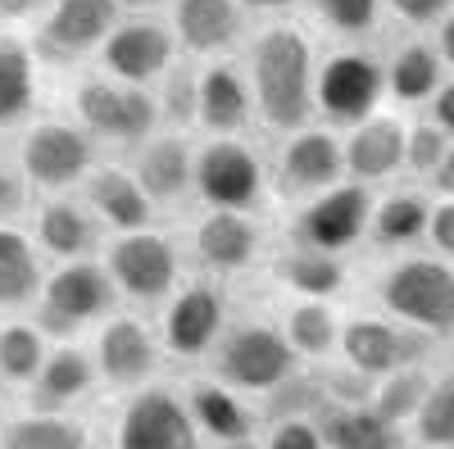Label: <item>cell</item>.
I'll list each match as a JSON object with an SVG mask.
<instances>
[{"mask_svg":"<svg viewBox=\"0 0 454 449\" xmlns=\"http://www.w3.org/2000/svg\"><path fill=\"white\" fill-rule=\"evenodd\" d=\"M318 36L300 19H263L241 50L254 91V114L269 136H286L318 123Z\"/></svg>","mask_w":454,"mask_h":449,"instance_id":"6da1fadb","label":"cell"},{"mask_svg":"<svg viewBox=\"0 0 454 449\" xmlns=\"http://www.w3.org/2000/svg\"><path fill=\"white\" fill-rule=\"evenodd\" d=\"M64 109L87 128V136L114 159H128L132 150H141L155 136L160 123V105L150 87H132L91 68L68 73V91H64Z\"/></svg>","mask_w":454,"mask_h":449,"instance_id":"7a4b0ae2","label":"cell"},{"mask_svg":"<svg viewBox=\"0 0 454 449\" xmlns=\"http://www.w3.org/2000/svg\"><path fill=\"white\" fill-rule=\"evenodd\" d=\"M372 295L387 318L432 336V341L454 336V259L427 245L409 254H391L387 268L372 282Z\"/></svg>","mask_w":454,"mask_h":449,"instance_id":"3957f363","label":"cell"},{"mask_svg":"<svg viewBox=\"0 0 454 449\" xmlns=\"http://www.w3.org/2000/svg\"><path fill=\"white\" fill-rule=\"evenodd\" d=\"M10 155H14L19 173L27 177L32 196H68V191H82L87 186V177L105 159V150L87 136V128L68 109H59V114L42 109L14 136Z\"/></svg>","mask_w":454,"mask_h":449,"instance_id":"277c9868","label":"cell"},{"mask_svg":"<svg viewBox=\"0 0 454 449\" xmlns=\"http://www.w3.org/2000/svg\"><path fill=\"white\" fill-rule=\"evenodd\" d=\"M123 305L119 286H114L105 259H68L51 264L42 295L32 305V322L42 327L51 341H78L82 331H96L105 318H114Z\"/></svg>","mask_w":454,"mask_h":449,"instance_id":"5b68a950","label":"cell"},{"mask_svg":"<svg viewBox=\"0 0 454 449\" xmlns=\"http://www.w3.org/2000/svg\"><path fill=\"white\" fill-rule=\"evenodd\" d=\"M105 268L119 286L123 305L132 309H160L164 299L186 282V250L182 236H173L168 228H141V232H119L109 236L105 250Z\"/></svg>","mask_w":454,"mask_h":449,"instance_id":"8992f818","label":"cell"},{"mask_svg":"<svg viewBox=\"0 0 454 449\" xmlns=\"http://www.w3.org/2000/svg\"><path fill=\"white\" fill-rule=\"evenodd\" d=\"M273 196L269 155L254 136H200L196 141V209L259 213Z\"/></svg>","mask_w":454,"mask_h":449,"instance_id":"52a82bcc","label":"cell"},{"mask_svg":"<svg viewBox=\"0 0 454 449\" xmlns=\"http://www.w3.org/2000/svg\"><path fill=\"white\" fill-rule=\"evenodd\" d=\"M209 363H214V377L241 395H273L305 368L300 354L291 350L286 331L278 327V318L273 322L269 318H232L218 350L209 354Z\"/></svg>","mask_w":454,"mask_h":449,"instance_id":"ba28073f","label":"cell"},{"mask_svg":"<svg viewBox=\"0 0 454 449\" xmlns=\"http://www.w3.org/2000/svg\"><path fill=\"white\" fill-rule=\"evenodd\" d=\"M182 250L192 273H205L214 282H232L269 264V232H263L259 213L237 209H196L182 232Z\"/></svg>","mask_w":454,"mask_h":449,"instance_id":"9c48e42d","label":"cell"},{"mask_svg":"<svg viewBox=\"0 0 454 449\" xmlns=\"http://www.w3.org/2000/svg\"><path fill=\"white\" fill-rule=\"evenodd\" d=\"M387 55L372 46H323L318 55V123L355 128L387 109Z\"/></svg>","mask_w":454,"mask_h":449,"instance_id":"30bf717a","label":"cell"},{"mask_svg":"<svg viewBox=\"0 0 454 449\" xmlns=\"http://www.w3.org/2000/svg\"><path fill=\"white\" fill-rule=\"evenodd\" d=\"M123 19L119 0H51V5L27 23L36 55L46 59V68L78 73L91 68L100 46L109 42L114 23Z\"/></svg>","mask_w":454,"mask_h":449,"instance_id":"8fae6325","label":"cell"},{"mask_svg":"<svg viewBox=\"0 0 454 449\" xmlns=\"http://www.w3.org/2000/svg\"><path fill=\"white\" fill-rule=\"evenodd\" d=\"M372 200L377 191L364 182H336L327 191L291 205V222H286V241L314 245L327 254H355L359 245H368V222H372Z\"/></svg>","mask_w":454,"mask_h":449,"instance_id":"7c38bea8","label":"cell"},{"mask_svg":"<svg viewBox=\"0 0 454 449\" xmlns=\"http://www.w3.org/2000/svg\"><path fill=\"white\" fill-rule=\"evenodd\" d=\"M269 168H273V196L286 209L327 191V186H336V182H346V141H340V128L309 123L300 132L278 136V150L269 155Z\"/></svg>","mask_w":454,"mask_h":449,"instance_id":"4fadbf2b","label":"cell"},{"mask_svg":"<svg viewBox=\"0 0 454 449\" xmlns=\"http://www.w3.org/2000/svg\"><path fill=\"white\" fill-rule=\"evenodd\" d=\"M227 322V295H223V282L205 277V273H192L164 305H160V341H164V354L168 359H182V363H196V359H209L223 341Z\"/></svg>","mask_w":454,"mask_h":449,"instance_id":"5bb4252c","label":"cell"},{"mask_svg":"<svg viewBox=\"0 0 454 449\" xmlns=\"http://www.w3.org/2000/svg\"><path fill=\"white\" fill-rule=\"evenodd\" d=\"M114 449H205L192 404L173 386H141L114 418Z\"/></svg>","mask_w":454,"mask_h":449,"instance_id":"9a60e30c","label":"cell"},{"mask_svg":"<svg viewBox=\"0 0 454 449\" xmlns=\"http://www.w3.org/2000/svg\"><path fill=\"white\" fill-rule=\"evenodd\" d=\"M177 59H182V46L173 36L168 14H123L119 23H114L109 42L100 46L96 68L109 73V78H119V82L155 91L160 78Z\"/></svg>","mask_w":454,"mask_h":449,"instance_id":"2e32d148","label":"cell"},{"mask_svg":"<svg viewBox=\"0 0 454 449\" xmlns=\"http://www.w3.org/2000/svg\"><path fill=\"white\" fill-rule=\"evenodd\" d=\"M91 354H96V368H100V382L132 395V391L155 382L160 359H164V341H160V327H150L141 314L119 309L114 318H105L96 327Z\"/></svg>","mask_w":454,"mask_h":449,"instance_id":"e0dca14e","label":"cell"},{"mask_svg":"<svg viewBox=\"0 0 454 449\" xmlns=\"http://www.w3.org/2000/svg\"><path fill=\"white\" fill-rule=\"evenodd\" d=\"M427 350H432V336L387 318L382 309L355 314V318H346V327H340V359H346L355 372H364V377H372V382H382L395 368L427 363Z\"/></svg>","mask_w":454,"mask_h":449,"instance_id":"ac0fdd59","label":"cell"},{"mask_svg":"<svg viewBox=\"0 0 454 449\" xmlns=\"http://www.w3.org/2000/svg\"><path fill=\"white\" fill-rule=\"evenodd\" d=\"M168 23L186 59H227L250 42V14L241 0H168Z\"/></svg>","mask_w":454,"mask_h":449,"instance_id":"d6986e66","label":"cell"},{"mask_svg":"<svg viewBox=\"0 0 454 449\" xmlns=\"http://www.w3.org/2000/svg\"><path fill=\"white\" fill-rule=\"evenodd\" d=\"M27 232L36 250L46 254V264H68V259H96L109 241L105 222L91 213L82 191L68 196H36L27 213Z\"/></svg>","mask_w":454,"mask_h":449,"instance_id":"ffe728a7","label":"cell"},{"mask_svg":"<svg viewBox=\"0 0 454 449\" xmlns=\"http://www.w3.org/2000/svg\"><path fill=\"white\" fill-rule=\"evenodd\" d=\"M46 59L36 55L32 32L19 23H0V136H19L42 114Z\"/></svg>","mask_w":454,"mask_h":449,"instance_id":"44dd1931","label":"cell"},{"mask_svg":"<svg viewBox=\"0 0 454 449\" xmlns=\"http://www.w3.org/2000/svg\"><path fill=\"white\" fill-rule=\"evenodd\" d=\"M196 132H168L160 128L141 150H132L128 164L137 168L145 196L155 209H196Z\"/></svg>","mask_w":454,"mask_h":449,"instance_id":"7402d4cb","label":"cell"},{"mask_svg":"<svg viewBox=\"0 0 454 449\" xmlns=\"http://www.w3.org/2000/svg\"><path fill=\"white\" fill-rule=\"evenodd\" d=\"M346 141V177L364 182L372 191L404 177V150H409V114L400 109H377L372 119L340 132Z\"/></svg>","mask_w":454,"mask_h":449,"instance_id":"603a6c76","label":"cell"},{"mask_svg":"<svg viewBox=\"0 0 454 449\" xmlns=\"http://www.w3.org/2000/svg\"><path fill=\"white\" fill-rule=\"evenodd\" d=\"M254 128H259V114H254V91H250L241 55L200 64L196 136H250Z\"/></svg>","mask_w":454,"mask_h":449,"instance_id":"cb8c5ba5","label":"cell"},{"mask_svg":"<svg viewBox=\"0 0 454 449\" xmlns=\"http://www.w3.org/2000/svg\"><path fill=\"white\" fill-rule=\"evenodd\" d=\"M82 200H87L91 213L105 222L109 236L141 232V228H155V222H160V209H155V200L145 196L137 168H132L128 159H114V155H105V159L96 164V173H91L87 186H82Z\"/></svg>","mask_w":454,"mask_h":449,"instance_id":"d4e9b609","label":"cell"},{"mask_svg":"<svg viewBox=\"0 0 454 449\" xmlns=\"http://www.w3.org/2000/svg\"><path fill=\"white\" fill-rule=\"evenodd\" d=\"M432 205L436 196L423 182H391L372 200V222H368V245L382 254H409L427 245L432 228Z\"/></svg>","mask_w":454,"mask_h":449,"instance_id":"484cf974","label":"cell"},{"mask_svg":"<svg viewBox=\"0 0 454 449\" xmlns=\"http://www.w3.org/2000/svg\"><path fill=\"white\" fill-rule=\"evenodd\" d=\"M269 282L282 295H300V299H340L355 277L350 254H327L314 245H300V241H282L273 245L269 264H263Z\"/></svg>","mask_w":454,"mask_h":449,"instance_id":"4316f807","label":"cell"},{"mask_svg":"<svg viewBox=\"0 0 454 449\" xmlns=\"http://www.w3.org/2000/svg\"><path fill=\"white\" fill-rule=\"evenodd\" d=\"M450 68L432 42V32H404L387 50V96L400 114H423L432 96L445 87Z\"/></svg>","mask_w":454,"mask_h":449,"instance_id":"83f0119b","label":"cell"},{"mask_svg":"<svg viewBox=\"0 0 454 449\" xmlns=\"http://www.w3.org/2000/svg\"><path fill=\"white\" fill-rule=\"evenodd\" d=\"M100 386V368L96 354L82 350L78 341H55L36 382L27 386V408H42V414H68L78 399H87Z\"/></svg>","mask_w":454,"mask_h":449,"instance_id":"f1b7e54d","label":"cell"},{"mask_svg":"<svg viewBox=\"0 0 454 449\" xmlns=\"http://www.w3.org/2000/svg\"><path fill=\"white\" fill-rule=\"evenodd\" d=\"M46 254L36 250L27 222H0V318L32 314L46 282Z\"/></svg>","mask_w":454,"mask_h":449,"instance_id":"f546056e","label":"cell"},{"mask_svg":"<svg viewBox=\"0 0 454 449\" xmlns=\"http://www.w3.org/2000/svg\"><path fill=\"white\" fill-rule=\"evenodd\" d=\"M278 327L286 331V341L300 354V363H323V359L340 354V327H346V318L336 314V299L286 295L282 309H278Z\"/></svg>","mask_w":454,"mask_h":449,"instance_id":"4dcf8cb0","label":"cell"},{"mask_svg":"<svg viewBox=\"0 0 454 449\" xmlns=\"http://www.w3.org/2000/svg\"><path fill=\"white\" fill-rule=\"evenodd\" d=\"M186 404H192V418H196V427H200V436L209 445L254 436V414H250L246 395L232 391V386H223L218 377L192 382L186 386Z\"/></svg>","mask_w":454,"mask_h":449,"instance_id":"1f68e13d","label":"cell"},{"mask_svg":"<svg viewBox=\"0 0 454 449\" xmlns=\"http://www.w3.org/2000/svg\"><path fill=\"white\" fill-rule=\"evenodd\" d=\"M305 23L318 42L368 46L387 23V0H305Z\"/></svg>","mask_w":454,"mask_h":449,"instance_id":"d6a6232c","label":"cell"},{"mask_svg":"<svg viewBox=\"0 0 454 449\" xmlns=\"http://www.w3.org/2000/svg\"><path fill=\"white\" fill-rule=\"evenodd\" d=\"M327 449H400V427L372 404H323L314 414Z\"/></svg>","mask_w":454,"mask_h":449,"instance_id":"836d02e7","label":"cell"},{"mask_svg":"<svg viewBox=\"0 0 454 449\" xmlns=\"http://www.w3.org/2000/svg\"><path fill=\"white\" fill-rule=\"evenodd\" d=\"M51 336L32 322V314L19 318H0V386L27 391L42 372L46 354H51Z\"/></svg>","mask_w":454,"mask_h":449,"instance_id":"e575fe53","label":"cell"},{"mask_svg":"<svg viewBox=\"0 0 454 449\" xmlns=\"http://www.w3.org/2000/svg\"><path fill=\"white\" fill-rule=\"evenodd\" d=\"M0 449H87V427L68 414L27 408L0 427Z\"/></svg>","mask_w":454,"mask_h":449,"instance_id":"d590c367","label":"cell"},{"mask_svg":"<svg viewBox=\"0 0 454 449\" xmlns=\"http://www.w3.org/2000/svg\"><path fill=\"white\" fill-rule=\"evenodd\" d=\"M432 377H436V372H427V363L395 368V372H387V377L372 386V399H368V404H372L387 422L413 427V418H419V408H423V399H427V391H432Z\"/></svg>","mask_w":454,"mask_h":449,"instance_id":"8d00e7d4","label":"cell"},{"mask_svg":"<svg viewBox=\"0 0 454 449\" xmlns=\"http://www.w3.org/2000/svg\"><path fill=\"white\" fill-rule=\"evenodd\" d=\"M155 105H160V123L168 132H196V109H200V59H177L160 87H155Z\"/></svg>","mask_w":454,"mask_h":449,"instance_id":"74e56055","label":"cell"},{"mask_svg":"<svg viewBox=\"0 0 454 449\" xmlns=\"http://www.w3.org/2000/svg\"><path fill=\"white\" fill-rule=\"evenodd\" d=\"M413 440L423 449H454V363L432 377V391L413 418Z\"/></svg>","mask_w":454,"mask_h":449,"instance_id":"f35d334b","label":"cell"},{"mask_svg":"<svg viewBox=\"0 0 454 449\" xmlns=\"http://www.w3.org/2000/svg\"><path fill=\"white\" fill-rule=\"evenodd\" d=\"M454 141L427 119V114H409V150H404V177H413V182H423L427 186V177L441 168V159H445V150H450Z\"/></svg>","mask_w":454,"mask_h":449,"instance_id":"ab89813d","label":"cell"},{"mask_svg":"<svg viewBox=\"0 0 454 449\" xmlns=\"http://www.w3.org/2000/svg\"><path fill=\"white\" fill-rule=\"evenodd\" d=\"M32 186L19 173L14 155H0V222H27L32 213Z\"/></svg>","mask_w":454,"mask_h":449,"instance_id":"60d3db41","label":"cell"},{"mask_svg":"<svg viewBox=\"0 0 454 449\" xmlns=\"http://www.w3.org/2000/svg\"><path fill=\"white\" fill-rule=\"evenodd\" d=\"M445 14H454V0H387V19L404 32H432Z\"/></svg>","mask_w":454,"mask_h":449,"instance_id":"b9f144b4","label":"cell"},{"mask_svg":"<svg viewBox=\"0 0 454 449\" xmlns=\"http://www.w3.org/2000/svg\"><path fill=\"white\" fill-rule=\"evenodd\" d=\"M263 449H327L314 418H278L263 436Z\"/></svg>","mask_w":454,"mask_h":449,"instance_id":"7bdbcfd3","label":"cell"},{"mask_svg":"<svg viewBox=\"0 0 454 449\" xmlns=\"http://www.w3.org/2000/svg\"><path fill=\"white\" fill-rule=\"evenodd\" d=\"M427 250H436V254L454 259V196H436V205H432Z\"/></svg>","mask_w":454,"mask_h":449,"instance_id":"ee69618b","label":"cell"},{"mask_svg":"<svg viewBox=\"0 0 454 449\" xmlns=\"http://www.w3.org/2000/svg\"><path fill=\"white\" fill-rule=\"evenodd\" d=\"M423 114H427V119L454 141V78H445V87L432 96V105L423 109Z\"/></svg>","mask_w":454,"mask_h":449,"instance_id":"f6af8a7d","label":"cell"},{"mask_svg":"<svg viewBox=\"0 0 454 449\" xmlns=\"http://www.w3.org/2000/svg\"><path fill=\"white\" fill-rule=\"evenodd\" d=\"M250 19H291L295 10H305V0H241Z\"/></svg>","mask_w":454,"mask_h":449,"instance_id":"bcb514c9","label":"cell"},{"mask_svg":"<svg viewBox=\"0 0 454 449\" xmlns=\"http://www.w3.org/2000/svg\"><path fill=\"white\" fill-rule=\"evenodd\" d=\"M46 5H51V0H0V23H19V27H27Z\"/></svg>","mask_w":454,"mask_h":449,"instance_id":"7dc6e473","label":"cell"},{"mask_svg":"<svg viewBox=\"0 0 454 449\" xmlns=\"http://www.w3.org/2000/svg\"><path fill=\"white\" fill-rule=\"evenodd\" d=\"M432 42H436V50H441L445 68H450V78H454V14H445V19L432 27Z\"/></svg>","mask_w":454,"mask_h":449,"instance_id":"c3c4849f","label":"cell"},{"mask_svg":"<svg viewBox=\"0 0 454 449\" xmlns=\"http://www.w3.org/2000/svg\"><path fill=\"white\" fill-rule=\"evenodd\" d=\"M427 191L432 196H454V145L445 150V159H441V168L427 177Z\"/></svg>","mask_w":454,"mask_h":449,"instance_id":"681fc988","label":"cell"},{"mask_svg":"<svg viewBox=\"0 0 454 449\" xmlns=\"http://www.w3.org/2000/svg\"><path fill=\"white\" fill-rule=\"evenodd\" d=\"M123 14H164L168 0H119Z\"/></svg>","mask_w":454,"mask_h":449,"instance_id":"f907efd6","label":"cell"},{"mask_svg":"<svg viewBox=\"0 0 454 449\" xmlns=\"http://www.w3.org/2000/svg\"><path fill=\"white\" fill-rule=\"evenodd\" d=\"M214 449H263V445H254V436H246V440H223Z\"/></svg>","mask_w":454,"mask_h":449,"instance_id":"816d5d0a","label":"cell"}]
</instances>
